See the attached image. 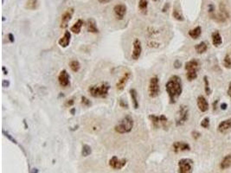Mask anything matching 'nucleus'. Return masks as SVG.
I'll list each match as a JSON object with an SVG mask.
<instances>
[{
	"instance_id": "obj_1",
	"label": "nucleus",
	"mask_w": 231,
	"mask_h": 173,
	"mask_svg": "<svg viewBox=\"0 0 231 173\" xmlns=\"http://www.w3.org/2000/svg\"><path fill=\"white\" fill-rule=\"evenodd\" d=\"M165 90L168 93L171 104H175L183 92L182 80L178 75H172L165 84Z\"/></svg>"
},
{
	"instance_id": "obj_2",
	"label": "nucleus",
	"mask_w": 231,
	"mask_h": 173,
	"mask_svg": "<svg viewBox=\"0 0 231 173\" xmlns=\"http://www.w3.org/2000/svg\"><path fill=\"white\" fill-rule=\"evenodd\" d=\"M134 127V120L132 116L127 115L122 118L114 127L115 132L119 134H127L133 131Z\"/></svg>"
},
{
	"instance_id": "obj_3",
	"label": "nucleus",
	"mask_w": 231,
	"mask_h": 173,
	"mask_svg": "<svg viewBox=\"0 0 231 173\" xmlns=\"http://www.w3.org/2000/svg\"><path fill=\"white\" fill-rule=\"evenodd\" d=\"M110 89V85L107 82H103L101 85H92L88 88V93L93 98L105 99L107 97Z\"/></svg>"
},
{
	"instance_id": "obj_4",
	"label": "nucleus",
	"mask_w": 231,
	"mask_h": 173,
	"mask_svg": "<svg viewBox=\"0 0 231 173\" xmlns=\"http://www.w3.org/2000/svg\"><path fill=\"white\" fill-rule=\"evenodd\" d=\"M160 94V84L159 79L157 75L150 78L148 84V95L151 99L157 98Z\"/></svg>"
},
{
	"instance_id": "obj_5",
	"label": "nucleus",
	"mask_w": 231,
	"mask_h": 173,
	"mask_svg": "<svg viewBox=\"0 0 231 173\" xmlns=\"http://www.w3.org/2000/svg\"><path fill=\"white\" fill-rule=\"evenodd\" d=\"M149 119H150L151 123L152 125V127L155 129L163 127L164 129H167L168 125H169V120L167 119L166 116L164 114L162 115H156V114H150L148 116Z\"/></svg>"
},
{
	"instance_id": "obj_6",
	"label": "nucleus",
	"mask_w": 231,
	"mask_h": 173,
	"mask_svg": "<svg viewBox=\"0 0 231 173\" xmlns=\"http://www.w3.org/2000/svg\"><path fill=\"white\" fill-rule=\"evenodd\" d=\"M189 108L185 105H181L179 106V109L177 113V118H176V126L180 127L183 126L186 123V121L189 119Z\"/></svg>"
},
{
	"instance_id": "obj_7",
	"label": "nucleus",
	"mask_w": 231,
	"mask_h": 173,
	"mask_svg": "<svg viewBox=\"0 0 231 173\" xmlns=\"http://www.w3.org/2000/svg\"><path fill=\"white\" fill-rule=\"evenodd\" d=\"M193 161L190 159H182L178 161V173H192Z\"/></svg>"
},
{
	"instance_id": "obj_8",
	"label": "nucleus",
	"mask_w": 231,
	"mask_h": 173,
	"mask_svg": "<svg viewBox=\"0 0 231 173\" xmlns=\"http://www.w3.org/2000/svg\"><path fill=\"white\" fill-rule=\"evenodd\" d=\"M142 51H143V48H142L141 41L139 38H135L133 42V51H132V55H131L132 59L133 61L139 60L141 56Z\"/></svg>"
},
{
	"instance_id": "obj_9",
	"label": "nucleus",
	"mask_w": 231,
	"mask_h": 173,
	"mask_svg": "<svg viewBox=\"0 0 231 173\" xmlns=\"http://www.w3.org/2000/svg\"><path fill=\"white\" fill-rule=\"evenodd\" d=\"M126 159H119L117 156H113L109 159V166L114 170H121L127 165Z\"/></svg>"
},
{
	"instance_id": "obj_10",
	"label": "nucleus",
	"mask_w": 231,
	"mask_h": 173,
	"mask_svg": "<svg viewBox=\"0 0 231 173\" xmlns=\"http://www.w3.org/2000/svg\"><path fill=\"white\" fill-rule=\"evenodd\" d=\"M130 78H131V72H129V71L125 72V73L121 75V77L118 80V81H117V83H116L115 85L117 92H122V91L125 89L127 82L130 80Z\"/></svg>"
},
{
	"instance_id": "obj_11",
	"label": "nucleus",
	"mask_w": 231,
	"mask_h": 173,
	"mask_svg": "<svg viewBox=\"0 0 231 173\" xmlns=\"http://www.w3.org/2000/svg\"><path fill=\"white\" fill-rule=\"evenodd\" d=\"M58 83L62 88H67L70 85V75L66 69L60 71L58 75Z\"/></svg>"
},
{
	"instance_id": "obj_12",
	"label": "nucleus",
	"mask_w": 231,
	"mask_h": 173,
	"mask_svg": "<svg viewBox=\"0 0 231 173\" xmlns=\"http://www.w3.org/2000/svg\"><path fill=\"white\" fill-rule=\"evenodd\" d=\"M73 14H74V8H70L62 15L61 23H60V27L62 29H66L69 26V23L73 17Z\"/></svg>"
},
{
	"instance_id": "obj_13",
	"label": "nucleus",
	"mask_w": 231,
	"mask_h": 173,
	"mask_svg": "<svg viewBox=\"0 0 231 173\" xmlns=\"http://www.w3.org/2000/svg\"><path fill=\"white\" fill-rule=\"evenodd\" d=\"M127 6H126V4H118L114 7V12L118 20L124 19V17L127 14Z\"/></svg>"
},
{
	"instance_id": "obj_14",
	"label": "nucleus",
	"mask_w": 231,
	"mask_h": 173,
	"mask_svg": "<svg viewBox=\"0 0 231 173\" xmlns=\"http://www.w3.org/2000/svg\"><path fill=\"white\" fill-rule=\"evenodd\" d=\"M172 149L175 153L186 151L190 150V145L188 143H185L184 141H176L172 145Z\"/></svg>"
},
{
	"instance_id": "obj_15",
	"label": "nucleus",
	"mask_w": 231,
	"mask_h": 173,
	"mask_svg": "<svg viewBox=\"0 0 231 173\" xmlns=\"http://www.w3.org/2000/svg\"><path fill=\"white\" fill-rule=\"evenodd\" d=\"M71 42V32L69 30H66L64 32V35L58 40V44L59 46L65 48L67 47H69Z\"/></svg>"
},
{
	"instance_id": "obj_16",
	"label": "nucleus",
	"mask_w": 231,
	"mask_h": 173,
	"mask_svg": "<svg viewBox=\"0 0 231 173\" xmlns=\"http://www.w3.org/2000/svg\"><path fill=\"white\" fill-rule=\"evenodd\" d=\"M196 104H197L198 109H199L201 112L204 113V112H207L209 110V103L204 96L199 95V96L197 97V99H196Z\"/></svg>"
},
{
	"instance_id": "obj_17",
	"label": "nucleus",
	"mask_w": 231,
	"mask_h": 173,
	"mask_svg": "<svg viewBox=\"0 0 231 173\" xmlns=\"http://www.w3.org/2000/svg\"><path fill=\"white\" fill-rule=\"evenodd\" d=\"M185 69L186 72L191 71V72H197L199 69V62L196 59H192L189 62H187L185 65Z\"/></svg>"
},
{
	"instance_id": "obj_18",
	"label": "nucleus",
	"mask_w": 231,
	"mask_h": 173,
	"mask_svg": "<svg viewBox=\"0 0 231 173\" xmlns=\"http://www.w3.org/2000/svg\"><path fill=\"white\" fill-rule=\"evenodd\" d=\"M218 131L221 133H226L229 131H231V118L220 123L218 125Z\"/></svg>"
},
{
	"instance_id": "obj_19",
	"label": "nucleus",
	"mask_w": 231,
	"mask_h": 173,
	"mask_svg": "<svg viewBox=\"0 0 231 173\" xmlns=\"http://www.w3.org/2000/svg\"><path fill=\"white\" fill-rule=\"evenodd\" d=\"M129 93H130V97H131V100H132L133 106L134 107V109H138L139 107V103L137 90L135 88H130Z\"/></svg>"
},
{
	"instance_id": "obj_20",
	"label": "nucleus",
	"mask_w": 231,
	"mask_h": 173,
	"mask_svg": "<svg viewBox=\"0 0 231 173\" xmlns=\"http://www.w3.org/2000/svg\"><path fill=\"white\" fill-rule=\"evenodd\" d=\"M87 30L89 33H93V34H96V33L100 32L94 19L90 18V19L88 20V22H87Z\"/></svg>"
},
{
	"instance_id": "obj_21",
	"label": "nucleus",
	"mask_w": 231,
	"mask_h": 173,
	"mask_svg": "<svg viewBox=\"0 0 231 173\" xmlns=\"http://www.w3.org/2000/svg\"><path fill=\"white\" fill-rule=\"evenodd\" d=\"M83 24H84L83 20H81V19H78L75 23H74V24L71 26V28H70V31H71L72 33H74V34H76V35L80 34Z\"/></svg>"
},
{
	"instance_id": "obj_22",
	"label": "nucleus",
	"mask_w": 231,
	"mask_h": 173,
	"mask_svg": "<svg viewBox=\"0 0 231 173\" xmlns=\"http://www.w3.org/2000/svg\"><path fill=\"white\" fill-rule=\"evenodd\" d=\"M211 38H212V43L213 45L216 47L220 46L222 43V36L220 35L219 31H214L212 35H211Z\"/></svg>"
},
{
	"instance_id": "obj_23",
	"label": "nucleus",
	"mask_w": 231,
	"mask_h": 173,
	"mask_svg": "<svg viewBox=\"0 0 231 173\" xmlns=\"http://www.w3.org/2000/svg\"><path fill=\"white\" fill-rule=\"evenodd\" d=\"M231 166V155H227L220 163V168L222 170H226Z\"/></svg>"
},
{
	"instance_id": "obj_24",
	"label": "nucleus",
	"mask_w": 231,
	"mask_h": 173,
	"mask_svg": "<svg viewBox=\"0 0 231 173\" xmlns=\"http://www.w3.org/2000/svg\"><path fill=\"white\" fill-rule=\"evenodd\" d=\"M188 34H189V35H190L192 39H197V38L201 35V34H202V28H201L200 26H197L196 28H194V29L189 30Z\"/></svg>"
},
{
	"instance_id": "obj_25",
	"label": "nucleus",
	"mask_w": 231,
	"mask_h": 173,
	"mask_svg": "<svg viewBox=\"0 0 231 173\" xmlns=\"http://www.w3.org/2000/svg\"><path fill=\"white\" fill-rule=\"evenodd\" d=\"M195 49H196L197 54H203L207 51L208 45L205 42H201L195 46Z\"/></svg>"
},
{
	"instance_id": "obj_26",
	"label": "nucleus",
	"mask_w": 231,
	"mask_h": 173,
	"mask_svg": "<svg viewBox=\"0 0 231 173\" xmlns=\"http://www.w3.org/2000/svg\"><path fill=\"white\" fill-rule=\"evenodd\" d=\"M38 7H39V2H38V0H28V1L26 2L25 8L28 9V10L34 11V10H36Z\"/></svg>"
},
{
	"instance_id": "obj_27",
	"label": "nucleus",
	"mask_w": 231,
	"mask_h": 173,
	"mask_svg": "<svg viewBox=\"0 0 231 173\" xmlns=\"http://www.w3.org/2000/svg\"><path fill=\"white\" fill-rule=\"evenodd\" d=\"M70 68L73 72L77 73L81 69V63L77 60H72L70 62Z\"/></svg>"
},
{
	"instance_id": "obj_28",
	"label": "nucleus",
	"mask_w": 231,
	"mask_h": 173,
	"mask_svg": "<svg viewBox=\"0 0 231 173\" xmlns=\"http://www.w3.org/2000/svg\"><path fill=\"white\" fill-rule=\"evenodd\" d=\"M138 7L140 12H142L143 13H146L147 7H148V0H139Z\"/></svg>"
},
{
	"instance_id": "obj_29",
	"label": "nucleus",
	"mask_w": 231,
	"mask_h": 173,
	"mask_svg": "<svg viewBox=\"0 0 231 173\" xmlns=\"http://www.w3.org/2000/svg\"><path fill=\"white\" fill-rule=\"evenodd\" d=\"M92 149L88 145H82V149H81V155L83 157H88L91 154Z\"/></svg>"
},
{
	"instance_id": "obj_30",
	"label": "nucleus",
	"mask_w": 231,
	"mask_h": 173,
	"mask_svg": "<svg viewBox=\"0 0 231 173\" xmlns=\"http://www.w3.org/2000/svg\"><path fill=\"white\" fill-rule=\"evenodd\" d=\"M223 66L227 69H231V57L230 55H226L223 59Z\"/></svg>"
},
{
	"instance_id": "obj_31",
	"label": "nucleus",
	"mask_w": 231,
	"mask_h": 173,
	"mask_svg": "<svg viewBox=\"0 0 231 173\" xmlns=\"http://www.w3.org/2000/svg\"><path fill=\"white\" fill-rule=\"evenodd\" d=\"M196 77H197V72H191V71H189L186 73V78L187 80L190 81H194L196 80Z\"/></svg>"
},
{
	"instance_id": "obj_32",
	"label": "nucleus",
	"mask_w": 231,
	"mask_h": 173,
	"mask_svg": "<svg viewBox=\"0 0 231 173\" xmlns=\"http://www.w3.org/2000/svg\"><path fill=\"white\" fill-rule=\"evenodd\" d=\"M172 17H173L175 19H177V20H178V21H184V20H185L183 15L178 12L177 10H176V9H174L173 12H172Z\"/></svg>"
},
{
	"instance_id": "obj_33",
	"label": "nucleus",
	"mask_w": 231,
	"mask_h": 173,
	"mask_svg": "<svg viewBox=\"0 0 231 173\" xmlns=\"http://www.w3.org/2000/svg\"><path fill=\"white\" fill-rule=\"evenodd\" d=\"M203 82H204V91L206 93L207 95H209L210 94V88H209V82L208 77L207 76H204L203 77Z\"/></svg>"
},
{
	"instance_id": "obj_34",
	"label": "nucleus",
	"mask_w": 231,
	"mask_h": 173,
	"mask_svg": "<svg viewBox=\"0 0 231 173\" xmlns=\"http://www.w3.org/2000/svg\"><path fill=\"white\" fill-rule=\"evenodd\" d=\"M200 126L203 127V128H205L207 129L209 127V118L208 117H205L200 123Z\"/></svg>"
},
{
	"instance_id": "obj_35",
	"label": "nucleus",
	"mask_w": 231,
	"mask_h": 173,
	"mask_svg": "<svg viewBox=\"0 0 231 173\" xmlns=\"http://www.w3.org/2000/svg\"><path fill=\"white\" fill-rule=\"evenodd\" d=\"M81 105H83L84 106H89L91 105V101H90V100L88 99L86 96H81Z\"/></svg>"
},
{
	"instance_id": "obj_36",
	"label": "nucleus",
	"mask_w": 231,
	"mask_h": 173,
	"mask_svg": "<svg viewBox=\"0 0 231 173\" xmlns=\"http://www.w3.org/2000/svg\"><path fill=\"white\" fill-rule=\"evenodd\" d=\"M119 106L122 107V108H126L127 109L128 108V104L126 101V100H124V99H120L119 100Z\"/></svg>"
},
{
	"instance_id": "obj_37",
	"label": "nucleus",
	"mask_w": 231,
	"mask_h": 173,
	"mask_svg": "<svg viewBox=\"0 0 231 173\" xmlns=\"http://www.w3.org/2000/svg\"><path fill=\"white\" fill-rule=\"evenodd\" d=\"M74 103H75L74 99H70V100L66 101V102H65V106H66V107H71V106L74 105Z\"/></svg>"
},
{
	"instance_id": "obj_38",
	"label": "nucleus",
	"mask_w": 231,
	"mask_h": 173,
	"mask_svg": "<svg viewBox=\"0 0 231 173\" xmlns=\"http://www.w3.org/2000/svg\"><path fill=\"white\" fill-rule=\"evenodd\" d=\"M191 135H192V138H194V139H197V138H199L201 137L200 132H196V131L192 132H191Z\"/></svg>"
},
{
	"instance_id": "obj_39",
	"label": "nucleus",
	"mask_w": 231,
	"mask_h": 173,
	"mask_svg": "<svg viewBox=\"0 0 231 173\" xmlns=\"http://www.w3.org/2000/svg\"><path fill=\"white\" fill-rule=\"evenodd\" d=\"M174 66H175V68L176 69H179L180 67H181V62H179V61H176L175 62H174Z\"/></svg>"
},
{
	"instance_id": "obj_40",
	"label": "nucleus",
	"mask_w": 231,
	"mask_h": 173,
	"mask_svg": "<svg viewBox=\"0 0 231 173\" xmlns=\"http://www.w3.org/2000/svg\"><path fill=\"white\" fill-rule=\"evenodd\" d=\"M10 86V82L8 81H6V80H4L3 81V87H4V88H8Z\"/></svg>"
},
{
	"instance_id": "obj_41",
	"label": "nucleus",
	"mask_w": 231,
	"mask_h": 173,
	"mask_svg": "<svg viewBox=\"0 0 231 173\" xmlns=\"http://www.w3.org/2000/svg\"><path fill=\"white\" fill-rule=\"evenodd\" d=\"M8 37H9V40H10V42L11 43H13L14 41H15V39H14V35L12 34H8Z\"/></svg>"
},
{
	"instance_id": "obj_42",
	"label": "nucleus",
	"mask_w": 231,
	"mask_h": 173,
	"mask_svg": "<svg viewBox=\"0 0 231 173\" xmlns=\"http://www.w3.org/2000/svg\"><path fill=\"white\" fill-rule=\"evenodd\" d=\"M227 106H228L227 104L222 103L221 105V109H222V110H226V109H227Z\"/></svg>"
},
{
	"instance_id": "obj_43",
	"label": "nucleus",
	"mask_w": 231,
	"mask_h": 173,
	"mask_svg": "<svg viewBox=\"0 0 231 173\" xmlns=\"http://www.w3.org/2000/svg\"><path fill=\"white\" fill-rule=\"evenodd\" d=\"M228 95L230 97V99H231V83L230 84V86H229V88H228Z\"/></svg>"
},
{
	"instance_id": "obj_44",
	"label": "nucleus",
	"mask_w": 231,
	"mask_h": 173,
	"mask_svg": "<svg viewBox=\"0 0 231 173\" xmlns=\"http://www.w3.org/2000/svg\"><path fill=\"white\" fill-rule=\"evenodd\" d=\"M98 1H99V3H101V4H106V3L110 2L111 0H98Z\"/></svg>"
},
{
	"instance_id": "obj_45",
	"label": "nucleus",
	"mask_w": 231,
	"mask_h": 173,
	"mask_svg": "<svg viewBox=\"0 0 231 173\" xmlns=\"http://www.w3.org/2000/svg\"><path fill=\"white\" fill-rule=\"evenodd\" d=\"M217 103H218V101H215L214 103H213V110H214V111L216 110V105Z\"/></svg>"
},
{
	"instance_id": "obj_46",
	"label": "nucleus",
	"mask_w": 231,
	"mask_h": 173,
	"mask_svg": "<svg viewBox=\"0 0 231 173\" xmlns=\"http://www.w3.org/2000/svg\"><path fill=\"white\" fill-rule=\"evenodd\" d=\"M3 71H4V75H7V74H8V70H6L5 67H3Z\"/></svg>"
},
{
	"instance_id": "obj_47",
	"label": "nucleus",
	"mask_w": 231,
	"mask_h": 173,
	"mask_svg": "<svg viewBox=\"0 0 231 173\" xmlns=\"http://www.w3.org/2000/svg\"><path fill=\"white\" fill-rule=\"evenodd\" d=\"M70 113H71L72 114H75V108H72V109H70Z\"/></svg>"
},
{
	"instance_id": "obj_48",
	"label": "nucleus",
	"mask_w": 231,
	"mask_h": 173,
	"mask_svg": "<svg viewBox=\"0 0 231 173\" xmlns=\"http://www.w3.org/2000/svg\"><path fill=\"white\" fill-rule=\"evenodd\" d=\"M152 1H153V2H158L159 0H152Z\"/></svg>"
}]
</instances>
